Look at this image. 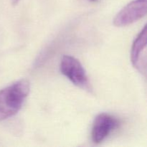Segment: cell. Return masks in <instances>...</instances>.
Here are the masks:
<instances>
[{
	"label": "cell",
	"instance_id": "277c9868",
	"mask_svg": "<svg viewBox=\"0 0 147 147\" xmlns=\"http://www.w3.org/2000/svg\"><path fill=\"white\" fill-rule=\"evenodd\" d=\"M119 122L114 116L108 113L98 115L93 121L91 137L95 144H100L112 131L118 128Z\"/></svg>",
	"mask_w": 147,
	"mask_h": 147
},
{
	"label": "cell",
	"instance_id": "52a82bcc",
	"mask_svg": "<svg viewBox=\"0 0 147 147\" xmlns=\"http://www.w3.org/2000/svg\"><path fill=\"white\" fill-rule=\"evenodd\" d=\"M90 1H98V0H90Z\"/></svg>",
	"mask_w": 147,
	"mask_h": 147
},
{
	"label": "cell",
	"instance_id": "7a4b0ae2",
	"mask_svg": "<svg viewBox=\"0 0 147 147\" xmlns=\"http://www.w3.org/2000/svg\"><path fill=\"white\" fill-rule=\"evenodd\" d=\"M60 71L78 87L88 91L91 90L86 71L76 58L69 55L63 56L60 63Z\"/></svg>",
	"mask_w": 147,
	"mask_h": 147
},
{
	"label": "cell",
	"instance_id": "8992f818",
	"mask_svg": "<svg viewBox=\"0 0 147 147\" xmlns=\"http://www.w3.org/2000/svg\"><path fill=\"white\" fill-rule=\"evenodd\" d=\"M19 1H20V0H11V3H12L13 5H16V4L19 2Z\"/></svg>",
	"mask_w": 147,
	"mask_h": 147
},
{
	"label": "cell",
	"instance_id": "6da1fadb",
	"mask_svg": "<svg viewBox=\"0 0 147 147\" xmlns=\"http://www.w3.org/2000/svg\"><path fill=\"white\" fill-rule=\"evenodd\" d=\"M30 82L22 79L0 90V121L14 116L30 93Z\"/></svg>",
	"mask_w": 147,
	"mask_h": 147
},
{
	"label": "cell",
	"instance_id": "5b68a950",
	"mask_svg": "<svg viewBox=\"0 0 147 147\" xmlns=\"http://www.w3.org/2000/svg\"><path fill=\"white\" fill-rule=\"evenodd\" d=\"M146 32L145 26L134 40L131 48L132 64L144 75L146 73Z\"/></svg>",
	"mask_w": 147,
	"mask_h": 147
},
{
	"label": "cell",
	"instance_id": "3957f363",
	"mask_svg": "<svg viewBox=\"0 0 147 147\" xmlns=\"http://www.w3.org/2000/svg\"><path fill=\"white\" fill-rule=\"evenodd\" d=\"M146 0H134L125 6L113 19L116 27H124L140 20L146 14Z\"/></svg>",
	"mask_w": 147,
	"mask_h": 147
}]
</instances>
